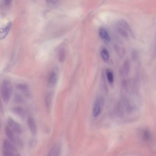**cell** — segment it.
I'll return each mask as SVG.
<instances>
[{
    "label": "cell",
    "instance_id": "obj_1",
    "mask_svg": "<svg viewBox=\"0 0 156 156\" xmlns=\"http://www.w3.org/2000/svg\"><path fill=\"white\" fill-rule=\"evenodd\" d=\"M1 95L3 101L7 104L10 100L13 93V87L11 82L8 79L3 81L1 86Z\"/></svg>",
    "mask_w": 156,
    "mask_h": 156
},
{
    "label": "cell",
    "instance_id": "obj_2",
    "mask_svg": "<svg viewBox=\"0 0 156 156\" xmlns=\"http://www.w3.org/2000/svg\"><path fill=\"white\" fill-rule=\"evenodd\" d=\"M3 153L5 156H19L20 155L17 149L12 142L4 139L3 145Z\"/></svg>",
    "mask_w": 156,
    "mask_h": 156
},
{
    "label": "cell",
    "instance_id": "obj_3",
    "mask_svg": "<svg viewBox=\"0 0 156 156\" xmlns=\"http://www.w3.org/2000/svg\"><path fill=\"white\" fill-rule=\"evenodd\" d=\"M116 27L118 32L125 38H128L129 37L128 32L131 36H134L131 28L128 23L126 21L119 20L116 23Z\"/></svg>",
    "mask_w": 156,
    "mask_h": 156
},
{
    "label": "cell",
    "instance_id": "obj_4",
    "mask_svg": "<svg viewBox=\"0 0 156 156\" xmlns=\"http://www.w3.org/2000/svg\"><path fill=\"white\" fill-rule=\"evenodd\" d=\"M5 132L9 141L15 144L19 149H23V144L22 141L19 138L15 135V132L8 126H6L5 127Z\"/></svg>",
    "mask_w": 156,
    "mask_h": 156
},
{
    "label": "cell",
    "instance_id": "obj_5",
    "mask_svg": "<svg viewBox=\"0 0 156 156\" xmlns=\"http://www.w3.org/2000/svg\"><path fill=\"white\" fill-rule=\"evenodd\" d=\"M104 104V100L101 97H98L94 102L92 109V115L96 117L100 114Z\"/></svg>",
    "mask_w": 156,
    "mask_h": 156
},
{
    "label": "cell",
    "instance_id": "obj_6",
    "mask_svg": "<svg viewBox=\"0 0 156 156\" xmlns=\"http://www.w3.org/2000/svg\"><path fill=\"white\" fill-rule=\"evenodd\" d=\"M7 126L15 133L17 134H21L22 129L21 125L14 120L12 118L9 117L7 120Z\"/></svg>",
    "mask_w": 156,
    "mask_h": 156
},
{
    "label": "cell",
    "instance_id": "obj_7",
    "mask_svg": "<svg viewBox=\"0 0 156 156\" xmlns=\"http://www.w3.org/2000/svg\"><path fill=\"white\" fill-rule=\"evenodd\" d=\"M16 88L18 90L22 93L25 96L28 98H30L31 95L29 89L27 85L24 84L20 83L17 84Z\"/></svg>",
    "mask_w": 156,
    "mask_h": 156
},
{
    "label": "cell",
    "instance_id": "obj_8",
    "mask_svg": "<svg viewBox=\"0 0 156 156\" xmlns=\"http://www.w3.org/2000/svg\"><path fill=\"white\" fill-rule=\"evenodd\" d=\"M11 112L20 119H25L26 114L23 108L20 106H14L11 108Z\"/></svg>",
    "mask_w": 156,
    "mask_h": 156
},
{
    "label": "cell",
    "instance_id": "obj_9",
    "mask_svg": "<svg viewBox=\"0 0 156 156\" xmlns=\"http://www.w3.org/2000/svg\"><path fill=\"white\" fill-rule=\"evenodd\" d=\"M12 26L11 22H9L5 26L0 27V40L4 39L8 35Z\"/></svg>",
    "mask_w": 156,
    "mask_h": 156
},
{
    "label": "cell",
    "instance_id": "obj_10",
    "mask_svg": "<svg viewBox=\"0 0 156 156\" xmlns=\"http://www.w3.org/2000/svg\"><path fill=\"white\" fill-rule=\"evenodd\" d=\"M99 34L101 38L105 42L108 43L110 41V37L107 30L104 27H101L99 30Z\"/></svg>",
    "mask_w": 156,
    "mask_h": 156
},
{
    "label": "cell",
    "instance_id": "obj_11",
    "mask_svg": "<svg viewBox=\"0 0 156 156\" xmlns=\"http://www.w3.org/2000/svg\"><path fill=\"white\" fill-rule=\"evenodd\" d=\"M27 123L32 134L35 135L37 133V129L34 119L32 117H28L27 120Z\"/></svg>",
    "mask_w": 156,
    "mask_h": 156
},
{
    "label": "cell",
    "instance_id": "obj_12",
    "mask_svg": "<svg viewBox=\"0 0 156 156\" xmlns=\"http://www.w3.org/2000/svg\"><path fill=\"white\" fill-rule=\"evenodd\" d=\"M57 80V75L54 70H52L49 75L48 85L50 87L54 86L56 84Z\"/></svg>",
    "mask_w": 156,
    "mask_h": 156
},
{
    "label": "cell",
    "instance_id": "obj_13",
    "mask_svg": "<svg viewBox=\"0 0 156 156\" xmlns=\"http://www.w3.org/2000/svg\"><path fill=\"white\" fill-rule=\"evenodd\" d=\"M61 152V146L59 144H56L53 146L49 153V155L58 156L60 155Z\"/></svg>",
    "mask_w": 156,
    "mask_h": 156
},
{
    "label": "cell",
    "instance_id": "obj_14",
    "mask_svg": "<svg viewBox=\"0 0 156 156\" xmlns=\"http://www.w3.org/2000/svg\"><path fill=\"white\" fill-rule=\"evenodd\" d=\"M53 94L51 92L47 94L45 100L47 110L49 112L51 109L52 106V100Z\"/></svg>",
    "mask_w": 156,
    "mask_h": 156
},
{
    "label": "cell",
    "instance_id": "obj_15",
    "mask_svg": "<svg viewBox=\"0 0 156 156\" xmlns=\"http://www.w3.org/2000/svg\"><path fill=\"white\" fill-rule=\"evenodd\" d=\"M123 67V73L126 75H128L129 73L130 68V62L128 60H126L125 61Z\"/></svg>",
    "mask_w": 156,
    "mask_h": 156
},
{
    "label": "cell",
    "instance_id": "obj_16",
    "mask_svg": "<svg viewBox=\"0 0 156 156\" xmlns=\"http://www.w3.org/2000/svg\"><path fill=\"white\" fill-rule=\"evenodd\" d=\"M101 55L102 60L107 62L109 60L110 56L106 48L102 49L101 51Z\"/></svg>",
    "mask_w": 156,
    "mask_h": 156
},
{
    "label": "cell",
    "instance_id": "obj_17",
    "mask_svg": "<svg viewBox=\"0 0 156 156\" xmlns=\"http://www.w3.org/2000/svg\"><path fill=\"white\" fill-rule=\"evenodd\" d=\"M14 102L17 104H23L25 102L24 98L20 94L16 93L15 94L13 98Z\"/></svg>",
    "mask_w": 156,
    "mask_h": 156
},
{
    "label": "cell",
    "instance_id": "obj_18",
    "mask_svg": "<svg viewBox=\"0 0 156 156\" xmlns=\"http://www.w3.org/2000/svg\"><path fill=\"white\" fill-rule=\"evenodd\" d=\"M106 74L108 82L110 84H113L114 82V76L112 72L109 69H107Z\"/></svg>",
    "mask_w": 156,
    "mask_h": 156
},
{
    "label": "cell",
    "instance_id": "obj_19",
    "mask_svg": "<svg viewBox=\"0 0 156 156\" xmlns=\"http://www.w3.org/2000/svg\"><path fill=\"white\" fill-rule=\"evenodd\" d=\"M66 56V51L64 49L60 50L59 52V60L60 62L63 63L64 61Z\"/></svg>",
    "mask_w": 156,
    "mask_h": 156
},
{
    "label": "cell",
    "instance_id": "obj_20",
    "mask_svg": "<svg viewBox=\"0 0 156 156\" xmlns=\"http://www.w3.org/2000/svg\"><path fill=\"white\" fill-rule=\"evenodd\" d=\"M29 146L31 148H33L36 146L37 144V141L34 139H32L30 140L29 142Z\"/></svg>",
    "mask_w": 156,
    "mask_h": 156
},
{
    "label": "cell",
    "instance_id": "obj_21",
    "mask_svg": "<svg viewBox=\"0 0 156 156\" xmlns=\"http://www.w3.org/2000/svg\"><path fill=\"white\" fill-rule=\"evenodd\" d=\"M143 138L145 140H148L150 138V132L147 130H145L143 133Z\"/></svg>",
    "mask_w": 156,
    "mask_h": 156
},
{
    "label": "cell",
    "instance_id": "obj_22",
    "mask_svg": "<svg viewBox=\"0 0 156 156\" xmlns=\"http://www.w3.org/2000/svg\"><path fill=\"white\" fill-rule=\"evenodd\" d=\"M132 58L133 60H135L137 58L138 53L136 51H134L132 53Z\"/></svg>",
    "mask_w": 156,
    "mask_h": 156
},
{
    "label": "cell",
    "instance_id": "obj_23",
    "mask_svg": "<svg viewBox=\"0 0 156 156\" xmlns=\"http://www.w3.org/2000/svg\"><path fill=\"white\" fill-rule=\"evenodd\" d=\"M12 0H4V5L6 7H8L11 5Z\"/></svg>",
    "mask_w": 156,
    "mask_h": 156
},
{
    "label": "cell",
    "instance_id": "obj_24",
    "mask_svg": "<svg viewBox=\"0 0 156 156\" xmlns=\"http://www.w3.org/2000/svg\"><path fill=\"white\" fill-rule=\"evenodd\" d=\"M0 112H1L2 114L3 115L4 114V109L3 104L1 101V96H0Z\"/></svg>",
    "mask_w": 156,
    "mask_h": 156
},
{
    "label": "cell",
    "instance_id": "obj_25",
    "mask_svg": "<svg viewBox=\"0 0 156 156\" xmlns=\"http://www.w3.org/2000/svg\"><path fill=\"white\" fill-rule=\"evenodd\" d=\"M46 1L47 2L52 1H58V0H46Z\"/></svg>",
    "mask_w": 156,
    "mask_h": 156
},
{
    "label": "cell",
    "instance_id": "obj_26",
    "mask_svg": "<svg viewBox=\"0 0 156 156\" xmlns=\"http://www.w3.org/2000/svg\"><path fill=\"white\" fill-rule=\"evenodd\" d=\"M1 127V122H0V127Z\"/></svg>",
    "mask_w": 156,
    "mask_h": 156
}]
</instances>
